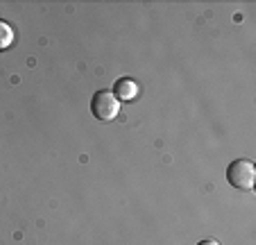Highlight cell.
<instances>
[{"mask_svg":"<svg viewBox=\"0 0 256 245\" xmlns=\"http://www.w3.org/2000/svg\"><path fill=\"white\" fill-rule=\"evenodd\" d=\"M227 182L238 191H252L256 182V166L250 159H236L227 168Z\"/></svg>","mask_w":256,"mask_h":245,"instance_id":"cell-1","label":"cell"},{"mask_svg":"<svg viewBox=\"0 0 256 245\" xmlns=\"http://www.w3.org/2000/svg\"><path fill=\"white\" fill-rule=\"evenodd\" d=\"M12 44H14V30H12V25L7 21L0 19V50L10 48Z\"/></svg>","mask_w":256,"mask_h":245,"instance_id":"cell-4","label":"cell"},{"mask_svg":"<svg viewBox=\"0 0 256 245\" xmlns=\"http://www.w3.org/2000/svg\"><path fill=\"white\" fill-rule=\"evenodd\" d=\"M91 114L96 116L98 120L106 123V120H114L118 114H120V102L116 100L109 89H102V91L93 93V100H91Z\"/></svg>","mask_w":256,"mask_h":245,"instance_id":"cell-2","label":"cell"},{"mask_svg":"<svg viewBox=\"0 0 256 245\" xmlns=\"http://www.w3.org/2000/svg\"><path fill=\"white\" fill-rule=\"evenodd\" d=\"M198 245H220L218 240H211V238H206V240H200Z\"/></svg>","mask_w":256,"mask_h":245,"instance_id":"cell-5","label":"cell"},{"mask_svg":"<svg viewBox=\"0 0 256 245\" xmlns=\"http://www.w3.org/2000/svg\"><path fill=\"white\" fill-rule=\"evenodd\" d=\"M114 96L118 102H130L138 96V84H136L132 77H120V80L114 84Z\"/></svg>","mask_w":256,"mask_h":245,"instance_id":"cell-3","label":"cell"}]
</instances>
